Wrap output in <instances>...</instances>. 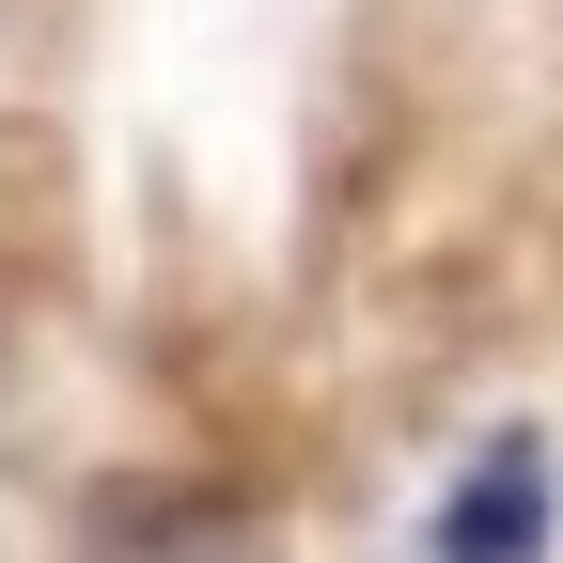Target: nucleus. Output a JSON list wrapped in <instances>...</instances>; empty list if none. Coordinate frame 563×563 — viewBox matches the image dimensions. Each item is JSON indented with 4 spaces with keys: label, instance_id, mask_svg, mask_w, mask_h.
<instances>
[{
    "label": "nucleus",
    "instance_id": "1",
    "mask_svg": "<svg viewBox=\"0 0 563 563\" xmlns=\"http://www.w3.org/2000/svg\"><path fill=\"white\" fill-rule=\"evenodd\" d=\"M95 563H282V532L235 501V485H125Z\"/></svg>",
    "mask_w": 563,
    "mask_h": 563
},
{
    "label": "nucleus",
    "instance_id": "2",
    "mask_svg": "<svg viewBox=\"0 0 563 563\" xmlns=\"http://www.w3.org/2000/svg\"><path fill=\"white\" fill-rule=\"evenodd\" d=\"M532 548H548V439H485L439 517V563H532Z\"/></svg>",
    "mask_w": 563,
    "mask_h": 563
}]
</instances>
